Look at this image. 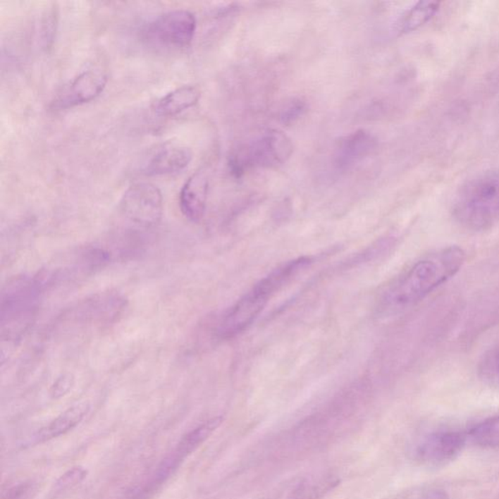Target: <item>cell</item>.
Segmentation results:
<instances>
[{
  "instance_id": "1",
  "label": "cell",
  "mask_w": 499,
  "mask_h": 499,
  "mask_svg": "<svg viewBox=\"0 0 499 499\" xmlns=\"http://www.w3.org/2000/svg\"><path fill=\"white\" fill-rule=\"evenodd\" d=\"M466 253L457 245L443 247L425 254L384 292L378 310L395 314L414 307L462 271Z\"/></svg>"
},
{
  "instance_id": "23",
  "label": "cell",
  "mask_w": 499,
  "mask_h": 499,
  "mask_svg": "<svg viewBox=\"0 0 499 499\" xmlns=\"http://www.w3.org/2000/svg\"><path fill=\"white\" fill-rule=\"evenodd\" d=\"M34 483H22L15 487L10 488L7 491L6 495L2 496V499H30L35 493Z\"/></svg>"
},
{
  "instance_id": "16",
  "label": "cell",
  "mask_w": 499,
  "mask_h": 499,
  "mask_svg": "<svg viewBox=\"0 0 499 499\" xmlns=\"http://www.w3.org/2000/svg\"><path fill=\"white\" fill-rule=\"evenodd\" d=\"M476 445L483 448L499 447V416L490 417L476 424L467 432Z\"/></svg>"
},
{
  "instance_id": "9",
  "label": "cell",
  "mask_w": 499,
  "mask_h": 499,
  "mask_svg": "<svg viewBox=\"0 0 499 499\" xmlns=\"http://www.w3.org/2000/svg\"><path fill=\"white\" fill-rule=\"evenodd\" d=\"M192 160L190 147L166 142L156 149L142 167V174L146 175H167L175 174L185 169Z\"/></svg>"
},
{
  "instance_id": "14",
  "label": "cell",
  "mask_w": 499,
  "mask_h": 499,
  "mask_svg": "<svg viewBox=\"0 0 499 499\" xmlns=\"http://www.w3.org/2000/svg\"><path fill=\"white\" fill-rule=\"evenodd\" d=\"M200 97L201 92L196 86H182L160 98L154 104V111L159 116H175L195 106Z\"/></svg>"
},
{
  "instance_id": "2",
  "label": "cell",
  "mask_w": 499,
  "mask_h": 499,
  "mask_svg": "<svg viewBox=\"0 0 499 499\" xmlns=\"http://www.w3.org/2000/svg\"><path fill=\"white\" fill-rule=\"evenodd\" d=\"M458 225L483 231L499 221V168L483 171L458 188L452 206Z\"/></svg>"
},
{
  "instance_id": "22",
  "label": "cell",
  "mask_w": 499,
  "mask_h": 499,
  "mask_svg": "<svg viewBox=\"0 0 499 499\" xmlns=\"http://www.w3.org/2000/svg\"><path fill=\"white\" fill-rule=\"evenodd\" d=\"M482 366V371L485 376L499 381V345L487 354Z\"/></svg>"
},
{
  "instance_id": "7",
  "label": "cell",
  "mask_w": 499,
  "mask_h": 499,
  "mask_svg": "<svg viewBox=\"0 0 499 499\" xmlns=\"http://www.w3.org/2000/svg\"><path fill=\"white\" fill-rule=\"evenodd\" d=\"M108 81V75L100 68L82 71L58 92L50 106L61 111L90 103L103 93Z\"/></svg>"
},
{
  "instance_id": "5",
  "label": "cell",
  "mask_w": 499,
  "mask_h": 499,
  "mask_svg": "<svg viewBox=\"0 0 499 499\" xmlns=\"http://www.w3.org/2000/svg\"><path fill=\"white\" fill-rule=\"evenodd\" d=\"M278 290L269 277L261 279L230 308L221 321L218 335L221 338H229L244 332L249 326L253 324L269 304L272 295Z\"/></svg>"
},
{
  "instance_id": "8",
  "label": "cell",
  "mask_w": 499,
  "mask_h": 499,
  "mask_svg": "<svg viewBox=\"0 0 499 499\" xmlns=\"http://www.w3.org/2000/svg\"><path fill=\"white\" fill-rule=\"evenodd\" d=\"M467 434L457 430L433 432L417 445L416 454L426 462H443L457 457L464 448Z\"/></svg>"
},
{
  "instance_id": "3",
  "label": "cell",
  "mask_w": 499,
  "mask_h": 499,
  "mask_svg": "<svg viewBox=\"0 0 499 499\" xmlns=\"http://www.w3.org/2000/svg\"><path fill=\"white\" fill-rule=\"evenodd\" d=\"M290 137L279 130H267L231 156L229 165L234 175H242L248 168H276L292 156Z\"/></svg>"
},
{
  "instance_id": "10",
  "label": "cell",
  "mask_w": 499,
  "mask_h": 499,
  "mask_svg": "<svg viewBox=\"0 0 499 499\" xmlns=\"http://www.w3.org/2000/svg\"><path fill=\"white\" fill-rule=\"evenodd\" d=\"M209 190V173L207 168H200L188 178L183 185L179 196L180 211L183 215L198 223L204 216Z\"/></svg>"
},
{
  "instance_id": "20",
  "label": "cell",
  "mask_w": 499,
  "mask_h": 499,
  "mask_svg": "<svg viewBox=\"0 0 499 499\" xmlns=\"http://www.w3.org/2000/svg\"><path fill=\"white\" fill-rule=\"evenodd\" d=\"M305 111H307V104L304 101L292 100L282 109L280 121L284 124L294 123L300 117L304 116Z\"/></svg>"
},
{
  "instance_id": "24",
  "label": "cell",
  "mask_w": 499,
  "mask_h": 499,
  "mask_svg": "<svg viewBox=\"0 0 499 499\" xmlns=\"http://www.w3.org/2000/svg\"><path fill=\"white\" fill-rule=\"evenodd\" d=\"M406 499H449V495L442 488H429L417 491Z\"/></svg>"
},
{
  "instance_id": "19",
  "label": "cell",
  "mask_w": 499,
  "mask_h": 499,
  "mask_svg": "<svg viewBox=\"0 0 499 499\" xmlns=\"http://www.w3.org/2000/svg\"><path fill=\"white\" fill-rule=\"evenodd\" d=\"M58 9L55 6L47 9L43 15L42 20V27H40V37L43 47L50 48L56 37L58 27Z\"/></svg>"
},
{
  "instance_id": "17",
  "label": "cell",
  "mask_w": 499,
  "mask_h": 499,
  "mask_svg": "<svg viewBox=\"0 0 499 499\" xmlns=\"http://www.w3.org/2000/svg\"><path fill=\"white\" fill-rule=\"evenodd\" d=\"M338 480L328 476L310 479L302 483L288 499H320L338 485Z\"/></svg>"
},
{
  "instance_id": "4",
  "label": "cell",
  "mask_w": 499,
  "mask_h": 499,
  "mask_svg": "<svg viewBox=\"0 0 499 499\" xmlns=\"http://www.w3.org/2000/svg\"><path fill=\"white\" fill-rule=\"evenodd\" d=\"M197 21L192 12L177 9L163 13L144 27L142 37L150 45L182 49L192 44Z\"/></svg>"
},
{
  "instance_id": "18",
  "label": "cell",
  "mask_w": 499,
  "mask_h": 499,
  "mask_svg": "<svg viewBox=\"0 0 499 499\" xmlns=\"http://www.w3.org/2000/svg\"><path fill=\"white\" fill-rule=\"evenodd\" d=\"M86 476H87V471L80 466L71 468L56 481L51 488L49 498H62L66 493H70L73 488L78 487Z\"/></svg>"
},
{
  "instance_id": "15",
  "label": "cell",
  "mask_w": 499,
  "mask_h": 499,
  "mask_svg": "<svg viewBox=\"0 0 499 499\" xmlns=\"http://www.w3.org/2000/svg\"><path fill=\"white\" fill-rule=\"evenodd\" d=\"M440 9V2L420 1L405 13L398 23L400 34H408L429 23Z\"/></svg>"
},
{
  "instance_id": "11",
  "label": "cell",
  "mask_w": 499,
  "mask_h": 499,
  "mask_svg": "<svg viewBox=\"0 0 499 499\" xmlns=\"http://www.w3.org/2000/svg\"><path fill=\"white\" fill-rule=\"evenodd\" d=\"M221 422H223V417H214L185 434L173 454L162 462L157 471V478L159 480H163L166 476L170 475L173 470L178 467L180 462L192 454L220 427Z\"/></svg>"
},
{
  "instance_id": "6",
  "label": "cell",
  "mask_w": 499,
  "mask_h": 499,
  "mask_svg": "<svg viewBox=\"0 0 499 499\" xmlns=\"http://www.w3.org/2000/svg\"><path fill=\"white\" fill-rule=\"evenodd\" d=\"M121 210L125 218L135 225L154 228L162 218V193L152 183H134L122 196Z\"/></svg>"
},
{
  "instance_id": "13",
  "label": "cell",
  "mask_w": 499,
  "mask_h": 499,
  "mask_svg": "<svg viewBox=\"0 0 499 499\" xmlns=\"http://www.w3.org/2000/svg\"><path fill=\"white\" fill-rule=\"evenodd\" d=\"M89 411H90V405L86 402L70 407L67 411L56 417L49 424L42 427L35 435V441L44 443L67 434L82 421Z\"/></svg>"
},
{
  "instance_id": "12",
  "label": "cell",
  "mask_w": 499,
  "mask_h": 499,
  "mask_svg": "<svg viewBox=\"0 0 499 499\" xmlns=\"http://www.w3.org/2000/svg\"><path fill=\"white\" fill-rule=\"evenodd\" d=\"M378 146L376 137L365 130H358L343 137L335 152V165L346 169L369 156Z\"/></svg>"
},
{
  "instance_id": "21",
  "label": "cell",
  "mask_w": 499,
  "mask_h": 499,
  "mask_svg": "<svg viewBox=\"0 0 499 499\" xmlns=\"http://www.w3.org/2000/svg\"><path fill=\"white\" fill-rule=\"evenodd\" d=\"M75 379L73 374H63L58 376L53 386H51L50 395L53 399H60L67 395L75 386Z\"/></svg>"
}]
</instances>
